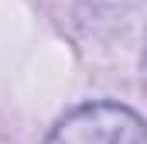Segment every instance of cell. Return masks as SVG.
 <instances>
[{"instance_id":"cell-1","label":"cell","mask_w":147,"mask_h":144,"mask_svg":"<svg viewBox=\"0 0 147 144\" xmlns=\"http://www.w3.org/2000/svg\"><path fill=\"white\" fill-rule=\"evenodd\" d=\"M48 144H147V127L127 107L92 103L69 113Z\"/></svg>"},{"instance_id":"cell-2","label":"cell","mask_w":147,"mask_h":144,"mask_svg":"<svg viewBox=\"0 0 147 144\" xmlns=\"http://www.w3.org/2000/svg\"><path fill=\"white\" fill-rule=\"evenodd\" d=\"M144 86H147V45H144Z\"/></svg>"}]
</instances>
